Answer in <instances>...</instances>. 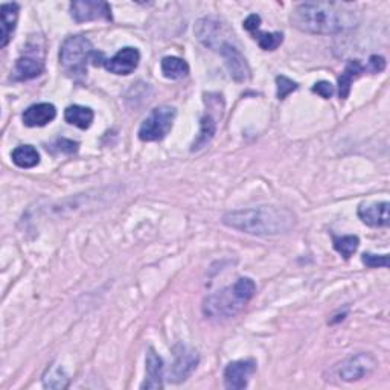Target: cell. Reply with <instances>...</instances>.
<instances>
[{
  "label": "cell",
  "instance_id": "1",
  "mask_svg": "<svg viewBox=\"0 0 390 390\" xmlns=\"http://www.w3.org/2000/svg\"><path fill=\"white\" fill-rule=\"evenodd\" d=\"M290 20L302 32L329 36L354 28L359 22V14L347 3L305 2L293 8Z\"/></svg>",
  "mask_w": 390,
  "mask_h": 390
},
{
  "label": "cell",
  "instance_id": "2",
  "mask_svg": "<svg viewBox=\"0 0 390 390\" xmlns=\"http://www.w3.org/2000/svg\"><path fill=\"white\" fill-rule=\"evenodd\" d=\"M223 224L243 234L256 237H275L287 234L296 224L292 211L276 206H258L250 209L230 211L223 215Z\"/></svg>",
  "mask_w": 390,
  "mask_h": 390
},
{
  "label": "cell",
  "instance_id": "3",
  "mask_svg": "<svg viewBox=\"0 0 390 390\" xmlns=\"http://www.w3.org/2000/svg\"><path fill=\"white\" fill-rule=\"evenodd\" d=\"M256 293V284L250 278H239L234 285L207 296L203 313L209 319H230L241 311Z\"/></svg>",
  "mask_w": 390,
  "mask_h": 390
},
{
  "label": "cell",
  "instance_id": "4",
  "mask_svg": "<svg viewBox=\"0 0 390 390\" xmlns=\"http://www.w3.org/2000/svg\"><path fill=\"white\" fill-rule=\"evenodd\" d=\"M95 52L89 38L82 36L68 37L60 49V64L63 70L72 78L84 77L87 73V64L92 61Z\"/></svg>",
  "mask_w": 390,
  "mask_h": 390
},
{
  "label": "cell",
  "instance_id": "5",
  "mask_svg": "<svg viewBox=\"0 0 390 390\" xmlns=\"http://www.w3.org/2000/svg\"><path fill=\"white\" fill-rule=\"evenodd\" d=\"M176 109L171 105H160L151 110L139 128V139L144 142H157L168 136L176 119Z\"/></svg>",
  "mask_w": 390,
  "mask_h": 390
},
{
  "label": "cell",
  "instance_id": "6",
  "mask_svg": "<svg viewBox=\"0 0 390 390\" xmlns=\"http://www.w3.org/2000/svg\"><path fill=\"white\" fill-rule=\"evenodd\" d=\"M195 36L206 47L217 52L223 45L229 43L230 37H234V34H230L227 28L224 27L223 22L213 17H203L198 20L195 24Z\"/></svg>",
  "mask_w": 390,
  "mask_h": 390
},
{
  "label": "cell",
  "instance_id": "7",
  "mask_svg": "<svg viewBox=\"0 0 390 390\" xmlns=\"http://www.w3.org/2000/svg\"><path fill=\"white\" fill-rule=\"evenodd\" d=\"M375 366H377V360L373 359L370 354L360 352L342 361L337 372H338V377L343 381L352 383V381H359L363 380L364 377L370 375Z\"/></svg>",
  "mask_w": 390,
  "mask_h": 390
},
{
  "label": "cell",
  "instance_id": "8",
  "mask_svg": "<svg viewBox=\"0 0 390 390\" xmlns=\"http://www.w3.org/2000/svg\"><path fill=\"white\" fill-rule=\"evenodd\" d=\"M70 15L77 23L112 20V8L101 0H77L70 3Z\"/></svg>",
  "mask_w": 390,
  "mask_h": 390
},
{
  "label": "cell",
  "instance_id": "9",
  "mask_svg": "<svg viewBox=\"0 0 390 390\" xmlns=\"http://www.w3.org/2000/svg\"><path fill=\"white\" fill-rule=\"evenodd\" d=\"M198 360H200V357H198L197 351L183 345L176 346L174 347V363L170 369L168 380L172 381V383H181V381H185L197 368Z\"/></svg>",
  "mask_w": 390,
  "mask_h": 390
},
{
  "label": "cell",
  "instance_id": "10",
  "mask_svg": "<svg viewBox=\"0 0 390 390\" xmlns=\"http://www.w3.org/2000/svg\"><path fill=\"white\" fill-rule=\"evenodd\" d=\"M218 54L224 58L226 61V66L229 69L230 77L234 78L237 82H246L248 78H250V68H248V63L244 58V55L239 52V49L229 41V43L223 45L220 47Z\"/></svg>",
  "mask_w": 390,
  "mask_h": 390
},
{
  "label": "cell",
  "instance_id": "11",
  "mask_svg": "<svg viewBox=\"0 0 390 390\" xmlns=\"http://www.w3.org/2000/svg\"><path fill=\"white\" fill-rule=\"evenodd\" d=\"M256 370L253 360H238L229 363L224 369V386L229 390H241L248 384V378Z\"/></svg>",
  "mask_w": 390,
  "mask_h": 390
},
{
  "label": "cell",
  "instance_id": "12",
  "mask_svg": "<svg viewBox=\"0 0 390 390\" xmlns=\"http://www.w3.org/2000/svg\"><path fill=\"white\" fill-rule=\"evenodd\" d=\"M140 61V52L136 47H123L116 52L110 60H105V69L114 75H130L137 69Z\"/></svg>",
  "mask_w": 390,
  "mask_h": 390
},
{
  "label": "cell",
  "instance_id": "13",
  "mask_svg": "<svg viewBox=\"0 0 390 390\" xmlns=\"http://www.w3.org/2000/svg\"><path fill=\"white\" fill-rule=\"evenodd\" d=\"M389 207V202L361 203L359 206V217L370 227H387L390 223Z\"/></svg>",
  "mask_w": 390,
  "mask_h": 390
},
{
  "label": "cell",
  "instance_id": "14",
  "mask_svg": "<svg viewBox=\"0 0 390 390\" xmlns=\"http://www.w3.org/2000/svg\"><path fill=\"white\" fill-rule=\"evenodd\" d=\"M57 116V109L54 104L49 103H38L34 105H29L22 114V121L27 127H45L51 123Z\"/></svg>",
  "mask_w": 390,
  "mask_h": 390
},
{
  "label": "cell",
  "instance_id": "15",
  "mask_svg": "<svg viewBox=\"0 0 390 390\" xmlns=\"http://www.w3.org/2000/svg\"><path fill=\"white\" fill-rule=\"evenodd\" d=\"M147 378L140 389H162L163 387V360L153 347L147 352Z\"/></svg>",
  "mask_w": 390,
  "mask_h": 390
},
{
  "label": "cell",
  "instance_id": "16",
  "mask_svg": "<svg viewBox=\"0 0 390 390\" xmlns=\"http://www.w3.org/2000/svg\"><path fill=\"white\" fill-rule=\"evenodd\" d=\"M20 8L17 3H3L0 6L2 15V36H0V47H6L15 31V24L19 20Z\"/></svg>",
  "mask_w": 390,
  "mask_h": 390
},
{
  "label": "cell",
  "instance_id": "17",
  "mask_svg": "<svg viewBox=\"0 0 390 390\" xmlns=\"http://www.w3.org/2000/svg\"><path fill=\"white\" fill-rule=\"evenodd\" d=\"M45 70V64L34 57H20L14 66L13 77L17 81H28L40 77Z\"/></svg>",
  "mask_w": 390,
  "mask_h": 390
},
{
  "label": "cell",
  "instance_id": "18",
  "mask_svg": "<svg viewBox=\"0 0 390 390\" xmlns=\"http://www.w3.org/2000/svg\"><path fill=\"white\" fill-rule=\"evenodd\" d=\"M363 72L364 66L359 60H351L346 64L343 73L338 77V96L342 101H345V99L350 96L352 82L359 77H361Z\"/></svg>",
  "mask_w": 390,
  "mask_h": 390
},
{
  "label": "cell",
  "instance_id": "19",
  "mask_svg": "<svg viewBox=\"0 0 390 390\" xmlns=\"http://www.w3.org/2000/svg\"><path fill=\"white\" fill-rule=\"evenodd\" d=\"M64 119L68 121L70 126H75L81 130H87L92 126L95 113L92 109H89V107L84 105H70L64 112Z\"/></svg>",
  "mask_w": 390,
  "mask_h": 390
},
{
  "label": "cell",
  "instance_id": "20",
  "mask_svg": "<svg viewBox=\"0 0 390 390\" xmlns=\"http://www.w3.org/2000/svg\"><path fill=\"white\" fill-rule=\"evenodd\" d=\"M160 69L163 77L168 80H181L189 73L188 63L179 57H165L160 63Z\"/></svg>",
  "mask_w": 390,
  "mask_h": 390
},
{
  "label": "cell",
  "instance_id": "21",
  "mask_svg": "<svg viewBox=\"0 0 390 390\" xmlns=\"http://www.w3.org/2000/svg\"><path fill=\"white\" fill-rule=\"evenodd\" d=\"M14 165H17L19 168H34L40 163V154L37 149L32 145H20L13 151L11 154Z\"/></svg>",
  "mask_w": 390,
  "mask_h": 390
},
{
  "label": "cell",
  "instance_id": "22",
  "mask_svg": "<svg viewBox=\"0 0 390 390\" xmlns=\"http://www.w3.org/2000/svg\"><path fill=\"white\" fill-rule=\"evenodd\" d=\"M215 131H217V122H215V119L211 114H204L200 121V135H198L197 140L193 144V151L209 144L215 135Z\"/></svg>",
  "mask_w": 390,
  "mask_h": 390
},
{
  "label": "cell",
  "instance_id": "23",
  "mask_svg": "<svg viewBox=\"0 0 390 390\" xmlns=\"http://www.w3.org/2000/svg\"><path fill=\"white\" fill-rule=\"evenodd\" d=\"M68 384H69V378L58 364L47 368V370L43 375V386L46 389H66Z\"/></svg>",
  "mask_w": 390,
  "mask_h": 390
},
{
  "label": "cell",
  "instance_id": "24",
  "mask_svg": "<svg viewBox=\"0 0 390 390\" xmlns=\"http://www.w3.org/2000/svg\"><path fill=\"white\" fill-rule=\"evenodd\" d=\"M333 244L336 250L343 256L345 260H350L351 256L357 252V248L360 246V239L355 235H346V237H333Z\"/></svg>",
  "mask_w": 390,
  "mask_h": 390
},
{
  "label": "cell",
  "instance_id": "25",
  "mask_svg": "<svg viewBox=\"0 0 390 390\" xmlns=\"http://www.w3.org/2000/svg\"><path fill=\"white\" fill-rule=\"evenodd\" d=\"M252 36L256 41H258V45L262 51H276V49L282 45V41H284L282 32H260L258 29L252 32Z\"/></svg>",
  "mask_w": 390,
  "mask_h": 390
},
{
  "label": "cell",
  "instance_id": "26",
  "mask_svg": "<svg viewBox=\"0 0 390 390\" xmlns=\"http://www.w3.org/2000/svg\"><path fill=\"white\" fill-rule=\"evenodd\" d=\"M276 87H278V98L279 99H285L290 93H293L294 90H297V82H294L293 80H290L284 75L276 78Z\"/></svg>",
  "mask_w": 390,
  "mask_h": 390
},
{
  "label": "cell",
  "instance_id": "27",
  "mask_svg": "<svg viewBox=\"0 0 390 390\" xmlns=\"http://www.w3.org/2000/svg\"><path fill=\"white\" fill-rule=\"evenodd\" d=\"M361 261L364 265H368L370 269H378V267H389V256L387 255H372V253H364L361 256Z\"/></svg>",
  "mask_w": 390,
  "mask_h": 390
},
{
  "label": "cell",
  "instance_id": "28",
  "mask_svg": "<svg viewBox=\"0 0 390 390\" xmlns=\"http://www.w3.org/2000/svg\"><path fill=\"white\" fill-rule=\"evenodd\" d=\"M313 92L320 95L322 98L329 99L331 96L334 95V86L328 81H320V82H316V84H314Z\"/></svg>",
  "mask_w": 390,
  "mask_h": 390
},
{
  "label": "cell",
  "instance_id": "29",
  "mask_svg": "<svg viewBox=\"0 0 390 390\" xmlns=\"http://www.w3.org/2000/svg\"><path fill=\"white\" fill-rule=\"evenodd\" d=\"M260 24H261V17L258 14H250L248 17L244 20L243 23V27L246 31H248L252 34V32L255 31H258L260 29Z\"/></svg>",
  "mask_w": 390,
  "mask_h": 390
},
{
  "label": "cell",
  "instance_id": "30",
  "mask_svg": "<svg viewBox=\"0 0 390 390\" xmlns=\"http://www.w3.org/2000/svg\"><path fill=\"white\" fill-rule=\"evenodd\" d=\"M386 68V60L383 57H380V55H372L370 57V60H369V69L373 72V73H380V72H383Z\"/></svg>",
  "mask_w": 390,
  "mask_h": 390
},
{
  "label": "cell",
  "instance_id": "31",
  "mask_svg": "<svg viewBox=\"0 0 390 390\" xmlns=\"http://www.w3.org/2000/svg\"><path fill=\"white\" fill-rule=\"evenodd\" d=\"M55 147H58V149L63 153H75L78 149V144L73 142V140H68V139H58Z\"/></svg>",
  "mask_w": 390,
  "mask_h": 390
}]
</instances>
